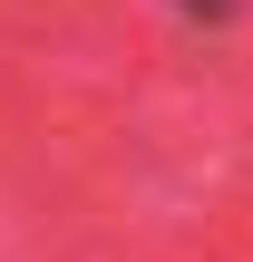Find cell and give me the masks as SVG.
I'll return each mask as SVG.
<instances>
[{
	"label": "cell",
	"mask_w": 253,
	"mask_h": 262,
	"mask_svg": "<svg viewBox=\"0 0 253 262\" xmlns=\"http://www.w3.org/2000/svg\"><path fill=\"white\" fill-rule=\"evenodd\" d=\"M176 10H185V19H224L234 0H176Z\"/></svg>",
	"instance_id": "cell-1"
}]
</instances>
